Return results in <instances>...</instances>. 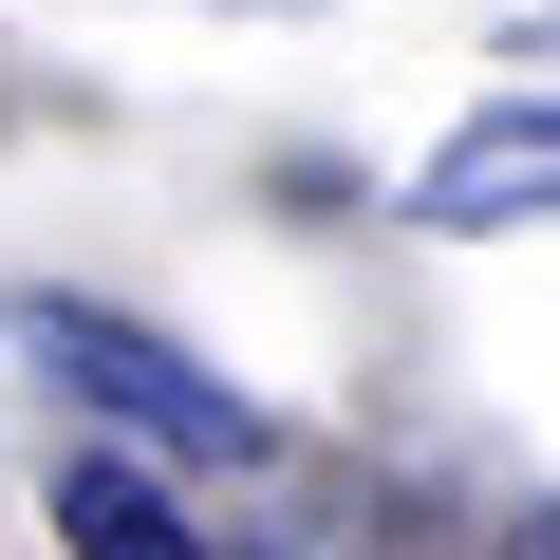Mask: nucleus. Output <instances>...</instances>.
<instances>
[{
  "label": "nucleus",
  "mask_w": 560,
  "mask_h": 560,
  "mask_svg": "<svg viewBox=\"0 0 560 560\" xmlns=\"http://www.w3.org/2000/svg\"><path fill=\"white\" fill-rule=\"evenodd\" d=\"M20 355H38V374H57L75 411L150 430V448H187V467H243V448H261V411H243L224 374H187V355H168L150 318H94V300H38V318H20Z\"/></svg>",
  "instance_id": "nucleus-1"
},
{
  "label": "nucleus",
  "mask_w": 560,
  "mask_h": 560,
  "mask_svg": "<svg viewBox=\"0 0 560 560\" xmlns=\"http://www.w3.org/2000/svg\"><path fill=\"white\" fill-rule=\"evenodd\" d=\"M541 168H560V113L504 94V113H467V150L411 187V224H504V206H541Z\"/></svg>",
  "instance_id": "nucleus-2"
},
{
  "label": "nucleus",
  "mask_w": 560,
  "mask_h": 560,
  "mask_svg": "<svg viewBox=\"0 0 560 560\" xmlns=\"http://www.w3.org/2000/svg\"><path fill=\"white\" fill-rule=\"evenodd\" d=\"M57 523H75V541H131V560H150V541H187V523H168V486H150V467H113V448H75V467H57Z\"/></svg>",
  "instance_id": "nucleus-3"
}]
</instances>
